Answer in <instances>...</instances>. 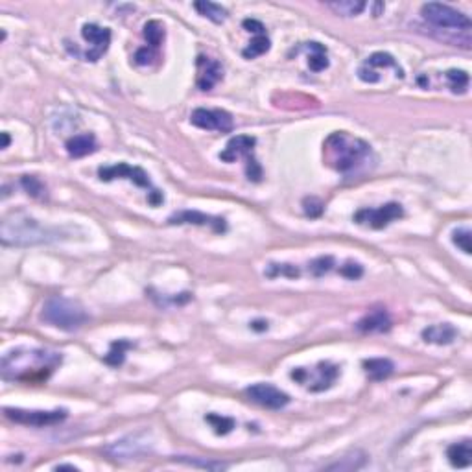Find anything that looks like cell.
I'll return each instance as SVG.
<instances>
[{
    "mask_svg": "<svg viewBox=\"0 0 472 472\" xmlns=\"http://www.w3.org/2000/svg\"><path fill=\"white\" fill-rule=\"evenodd\" d=\"M270 46H272V43H270L267 34L255 35V39L251 41L247 48H244L242 54H244L245 59H255V57H258V56H264V54L270 50Z\"/></svg>",
    "mask_w": 472,
    "mask_h": 472,
    "instance_id": "29",
    "label": "cell"
},
{
    "mask_svg": "<svg viewBox=\"0 0 472 472\" xmlns=\"http://www.w3.org/2000/svg\"><path fill=\"white\" fill-rule=\"evenodd\" d=\"M190 122L192 126L207 131H220V133H229L233 131L234 122L231 113L223 111V109H196L190 115Z\"/></svg>",
    "mask_w": 472,
    "mask_h": 472,
    "instance_id": "13",
    "label": "cell"
},
{
    "mask_svg": "<svg viewBox=\"0 0 472 472\" xmlns=\"http://www.w3.org/2000/svg\"><path fill=\"white\" fill-rule=\"evenodd\" d=\"M2 137H4V146H2V148H8V146H10V137H8V133H4Z\"/></svg>",
    "mask_w": 472,
    "mask_h": 472,
    "instance_id": "40",
    "label": "cell"
},
{
    "mask_svg": "<svg viewBox=\"0 0 472 472\" xmlns=\"http://www.w3.org/2000/svg\"><path fill=\"white\" fill-rule=\"evenodd\" d=\"M128 349H133V343L131 341H128V339H117V341H113L111 343V349H109V352L106 355V364H109V366L113 367H118L122 366L124 360H126V350Z\"/></svg>",
    "mask_w": 472,
    "mask_h": 472,
    "instance_id": "27",
    "label": "cell"
},
{
    "mask_svg": "<svg viewBox=\"0 0 472 472\" xmlns=\"http://www.w3.org/2000/svg\"><path fill=\"white\" fill-rule=\"evenodd\" d=\"M153 59H159V54H157L155 48H151V46H144V48H140V50H137V54H135V63H137V65H142V67L151 65Z\"/></svg>",
    "mask_w": 472,
    "mask_h": 472,
    "instance_id": "37",
    "label": "cell"
},
{
    "mask_svg": "<svg viewBox=\"0 0 472 472\" xmlns=\"http://www.w3.org/2000/svg\"><path fill=\"white\" fill-rule=\"evenodd\" d=\"M21 185H23L24 190H26L32 198H39V200L46 198V187L41 183L39 179L34 178V176H23Z\"/></svg>",
    "mask_w": 472,
    "mask_h": 472,
    "instance_id": "32",
    "label": "cell"
},
{
    "mask_svg": "<svg viewBox=\"0 0 472 472\" xmlns=\"http://www.w3.org/2000/svg\"><path fill=\"white\" fill-rule=\"evenodd\" d=\"M327 8H330L336 15H341V17H356L366 10L367 4L360 0H339V2H328Z\"/></svg>",
    "mask_w": 472,
    "mask_h": 472,
    "instance_id": "25",
    "label": "cell"
},
{
    "mask_svg": "<svg viewBox=\"0 0 472 472\" xmlns=\"http://www.w3.org/2000/svg\"><path fill=\"white\" fill-rule=\"evenodd\" d=\"M339 273H341L343 277L350 279V281H356V279H360L361 275H364V267H361L358 262L349 261L345 266L339 267Z\"/></svg>",
    "mask_w": 472,
    "mask_h": 472,
    "instance_id": "38",
    "label": "cell"
},
{
    "mask_svg": "<svg viewBox=\"0 0 472 472\" xmlns=\"http://www.w3.org/2000/svg\"><path fill=\"white\" fill-rule=\"evenodd\" d=\"M457 338V330H455L450 323H439V325H432L422 330V339L426 343L435 345H449Z\"/></svg>",
    "mask_w": 472,
    "mask_h": 472,
    "instance_id": "20",
    "label": "cell"
},
{
    "mask_svg": "<svg viewBox=\"0 0 472 472\" xmlns=\"http://www.w3.org/2000/svg\"><path fill=\"white\" fill-rule=\"evenodd\" d=\"M388 68H391L393 73H397L399 76L404 78V70L400 67L399 63L395 62V57L391 54H386V52H375L372 56H369L364 62L360 68H358V78L366 84H378L382 82V70L386 73Z\"/></svg>",
    "mask_w": 472,
    "mask_h": 472,
    "instance_id": "10",
    "label": "cell"
},
{
    "mask_svg": "<svg viewBox=\"0 0 472 472\" xmlns=\"http://www.w3.org/2000/svg\"><path fill=\"white\" fill-rule=\"evenodd\" d=\"M305 48L308 50V67H310V70L321 73V70L328 68L327 48L321 43L310 41V43H305Z\"/></svg>",
    "mask_w": 472,
    "mask_h": 472,
    "instance_id": "23",
    "label": "cell"
},
{
    "mask_svg": "<svg viewBox=\"0 0 472 472\" xmlns=\"http://www.w3.org/2000/svg\"><path fill=\"white\" fill-rule=\"evenodd\" d=\"M63 355L52 349L17 347L2 358V378L8 382L43 384L62 366Z\"/></svg>",
    "mask_w": 472,
    "mask_h": 472,
    "instance_id": "1",
    "label": "cell"
},
{
    "mask_svg": "<svg viewBox=\"0 0 472 472\" xmlns=\"http://www.w3.org/2000/svg\"><path fill=\"white\" fill-rule=\"evenodd\" d=\"M446 457H449L450 465L455 466V469H466L472 463L471 439L450 444L449 450H446Z\"/></svg>",
    "mask_w": 472,
    "mask_h": 472,
    "instance_id": "21",
    "label": "cell"
},
{
    "mask_svg": "<svg viewBox=\"0 0 472 472\" xmlns=\"http://www.w3.org/2000/svg\"><path fill=\"white\" fill-rule=\"evenodd\" d=\"M256 139L255 137H249V135H236L233 139L229 140L225 150L220 153V159L223 162H236L238 159H244L245 161V176L253 183H258L262 181V168L261 164L256 162V159L253 157V150H255Z\"/></svg>",
    "mask_w": 472,
    "mask_h": 472,
    "instance_id": "6",
    "label": "cell"
},
{
    "mask_svg": "<svg viewBox=\"0 0 472 472\" xmlns=\"http://www.w3.org/2000/svg\"><path fill=\"white\" fill-rule=\"evenodd\" d=\"M444 78H446L449 89L452 91L454 95H465L466 89H469V74H466L465 70L452 68V70H446Z\"/></svg>",
    "mask_w": 472,
    "mask_h": 472,
    "instance_id": "28",
    "label": "cell"
},
{
    "mask_svg": "<svg viewBox=\"0 0 472 472\" xmlns=\"http://www.w3.org/2000/svg\"><path fill=\"white\" fill-rule=\"evenodd\" d=\"M151 449V437L148 432H139L135 435L122 439L113 443L111 446H107L106 452L111 455L113 460H133L139 455L150 452Z\"/></svg>",
    "mask_w": 472,
    "mask_h": 472,
    "instance_id": "12",
    "label": "cell"
},
{
    "mask_svg": "<svg viewBox=\"0 0 472 472\" xmlns=\"http://www.w3.org/2000/svg\"><path fill=\"white\" fill-rule=\"evenodd\" d=\"M194 8H196V12L200 13V15H203V17L209 19V21H212V23L222 24L227 21V15H229L227 10L220 6V4L201 0V2H194Z\"/></svg>",
    "mask_w": 472,
    "mask_h": 472,
    "instance_id": "24",
    "label": "cell"
},
{
    "mask_svg": "<svg viewBox=\"0 0 472 472\" xmlns=\"http://www.w3.org/2000/svg\"><path fill=\"white\" fill-rule=\"evenodd\" d=\"M196 68H198V78H196V87L200 91L214 89L223 78L222 63L212 59L209 56H198L196 59Z\"/></svg>",
    "mask_w": 472,
    "mask_h": 472,
    "instance_id": "16",
    "label": "cell"
},
{
    "mask_svg": "<svg viewBox=\"0 0 472 472\" xmlns=\"http://www.w3.org/2000/svg\"><path fill=\"white\" fill-rule=\"evenodd\" d=\"M323 155L328 167L345 178L367 172L369 162H375L371 144L347 131H334L328 135L323 144Z\"/></svg>",
    "mask_w": 472,
    "mask_h": 472,
    "instance_id": "2",
    "label": "cell"
},
{
    "mask_svg": "<svg viewBox=\"0 0 472 472\" xmlns=\"http://www.w3.org/2000/svg\"><path fill=\"white\" fill-rule=\"evenodd\" d=\"M67 153L74 159H82V157H87L91 153H95L98 144H96V139L93 133H82V135H74L70 139L67 140Z\"/></svg>",
    "mask_w": 472,
    "mask_h": 472,
    "instance_id": "19",
    "label": "cell"
},
{
    "mask_svg": "<svg viewBox=\"0 0 472 472\" xmlns=\"http://www.w3.org/2000/svg\"><path fill=\"white\" fill-rule=\"evenodd\" d=\"M41 319L50 327H56L65 332H74L89 323V314L78 301L54 295L43 305Z\"/></svg>",
    "mask_w": 472,
    "mask_h": 472,
    "instance_id": "5",
    "label": "cell"
},
{
    "mask_svg": "<svg viewBox=\"0 0 472 472\" xmlns=\"http://www.w3.org/2000/svg\"><path fill=\"white\" fill-rule=\"evenodd\" d=\"M303 209H305L306 216L319 218L323 214V211H325V205H323V201L317 200V198H306V200L303 201Z\"/></svg>",
    "mask_w": 472,
    "mask_h": 472,
    "instance_id": "36",
    "label": "cell"
},
{
    "mask_svg": "<svg viewBox=\"0 0 472 472\" xmlns=\"http://www.w3.org/2000/svg\"><path fill=\"white\" fill-rule=\"evenodd\" d=\"M168 223L172 225H183V223H190V225H203V227H211L214 233H225L227 231V223L223 218L209 216L203 212L198 211H181L176 212L170 216Z\"/></svg>",
    "mask_w": 472,
    "mask_h": 472,
    "instance_id": "17",
    "label": "cell"
},
{
    "mask_svg": "<svg viewBox=\"0 0 472 472\" xmlns=\"http://www.w3.org/2000/svg\"><path fill=\"white\" fill-rule=\"evenodd\" d=\"M404 216V209L399 203H386V205L378 207V209H360L355 214V220L358 225L371 229H384L388 227L389 223H393L395 220H400Z\"/></svg>",
    "mask_w": 472,
    "mask_h": 472,
    "instance_id": "9",
    "label": "cell"
},
{
    "mask_svg": "<svg viewBox=\"0 0 472 472\" xmlns=\"http://www.w3.org/2000/svg\"><path fill=\"white\" fill-rule=\"evenodd\" d=\"M364 369L371 380L380 382V380H386L393 375L395 366L393 361L388 360V358H371V360L364 361Z\"/></svg>",
    "mask_w": 472,
    "mask_h": 472,
    "instance_id": "22",
    "label": "cell"
},
{
    "mask_svg": "<svg viewBox=\"0 0 472 472\" xmlns=\"http://www.w3.org/2000/svg\"><path fill=\"white\" fill-rule=\"evenodd\" d=\"M332 256H317L316 261H312L310 264H308V272H310L314 277H323V275H327V273L332 270Z\"/></svg>",
    "mask_w": 472,
    "mask_h": 472,
    "instance_id": "33",
    "label": "cell"
},
{
    "mask_svg": "<svg viewBox=\"0 0 472 472\" xmlns=\"http://www.w3.org/2000/svg\"><path fill=\"white\" fill-rule=\"evenodd\" d=\"M421 15L437 32H444L441 41L466 48V50L471 48L472 23L465 13L457 12L441 2H428V4H422Z\"/></svg>",
    "mask_w": 472,
    "mask_h": 472,
    "instance_id": "3",
    "label": "cell"
},
{
    "mask_svg": "<svg viewBox=\"0 0 472 472\" xmlns=\"http://www.w3.org/2000/svg\"><path fill=\"white\" fill-rule=\"evenodd\" d=\"M242 26H244V30H247L249 34H255V35L266 34V26H264L261 21H256V19H245L244 23H242Z\"/></svg>",
    "mask_w": 472,
    "mask_h": 472,
    "instance_id": "39",
    "label": "cell"
},
{
    "mask_svg": "<svg viewBox=\"0 0 472 472\" xmlns=\"http://www.w3.org/2000/svg\"><path fill=\"white\" fill-rule=\"evenodd\" d=\"M356 328L364 334L388 332L391 328V317L386 312V308H377V310H371L367 316L361 317L360 321L356 323Z\"/></svg>",
    "mask_w": 472,
    "mask_h": 472,
    "instance_id": "18",
    "label": "cell"
},
{
    "mask_svg": "<svg viewBox=\"0 0 472 472\" xmlns=\"http://www.w3.org/2000/svg\"><path fill=\"white\" fill-rule=\"evenodd\" d=\"M59 238V231L41 225L37 220L26 216L23 212H12L2 220L0 240L4 245L12 247H30V245L48 244Z\"/></svg>",
    "mask_w": 472,
    "mask_h": 472,
    "instance_id": "4",
    "label": "cell"
},
{
    "mask_svg": "<svg viewBox=\"0 0 472 472\" xmlns=\"http://www.w3.org/2000/svg\"><path fill=\"white\" fill-rule=\"evenodd\" d=\"M205 421L209 422L212 428H214V432H216L218 435H227L229 432H233V428H234L233 419H229V417L216 415V413H211V415H207Z\"/></svg>",
    "mask_w": 472,
    "mask_h": 472,
    "instance_id": "31",
    "label": "cell"
},
{
    "mask_svg": "<svg viewBox=\"0 0 472 472\" xmlns=\"http://www.w3.org/2000/svg\"><path fill=\"white\" fill-rule=\"evenodd\" d=\"M452 242H454L457 247H460L465 255H471L472 253V245H471V231L469 229H457L452 234Z\"/></svg>",
    "mask_w": 472,
    "mask_h": 472,
    "instance_id": "34",
    "label": "cell"
},
{
    "mask_svg": "<svg viewBox=\"0 0 472 472\" xmlns=\"http://www.w3.org/2000/svg\"><path fill=\"white\" fill-rule=\"evenodd\" d=\"M4 415L10 421L24 424V426L34 428H45V426H56L59 422L67 419V410H23V408H4Z\"/></svg>",
    "mask_w": 472,
    "mask_h": 472,
    "instance_id": "8",
    "label": "cell"
},
{
    "mask_svg": "<svg viewBox=\"0 0 472 472\" xmlns=\"http://www.w3.org/2000/svg\"><path fill=\"white\" fill-rule=\"evenodd\" d=\"M82 37L91 45V48L84 54L85 62H98L107 52L111 45V30L102 28L98 24L89 23L82 26Z\"/></svg>",
    "mask_w": 472,
    "mask_h": 472,
    "instance_id": "15",
    "label": "cell"
},
{
    "mask_svg": "<svg viewBox=\"0 0 472 472\" xmlns=\"http://www.w3.org/2000/svg\"><path fill=\"white\" fill-rule=\"evenodd\" d=\"M292 380L306 388L312 393H321L334 386V382L339 377V367L330 364V361H319L316 367L306 369V367H297L290 372Z\"/></svg>",
    "mask_w": 472,
    "mask_h": 472,
    "instance_id": "7",
    "label": "cell"
},
{
    "mask_svg": "<svg viewBox=\"0 0 472 472\" xmlns=\"http://www.w3.org/2000/svg\"><path fill=\"white\" fill-rule=\"evenodd\" d=\"M366 457L367 455L364 454V452L355 450V452H350L349 455H343V457H341L339 461H336V463L327 465V471H356V469L364 466Z\"/></svg>",
    "mask_w": 472,
    "mask_h": 472,
    "instance_id": "26",
    "label": "cell"
},
{
    "mask_svg": "<svg viewBox=\"0 0 472 472\" xmlns=\"http://www.w3.org/2000/svg\"><path fill=\"white\" fill-rule=\"evenodd\" d=\"M245 397L267 410H281L290 402V397L272 384H253L245 388Z\"/></svg>",
    "mask_w": 472,
    "mask_h": 472,
    "instance_id": "14",
    "label": "cell"
},
{
    "mask_svg": "<svg viewBox=\"0 0 472 472\" xmlns=\"http://www.w3.org/2000/svg\"><path fill=\"white\" fill-rule=\"evenodd\" d=\"M98 178L102 181H115V179H128L131 183H135L140 189L146 190H155L151 187L150 176L139 167H131L128 162H118V164H111V167H100L98 168Z\"/></svg>",
    "mask_w": 472,
    "mask_h": 472,
    "instance_id": "11",
    "label": "cell"
},
{
    "mask_svg": "<svg viewBox=\"0 0 472 472\" xmlns=\"http://www.w3.org/2000/svg\"><path fill=\"white\" fill-rule=\"evenodd\" d=\"M144 37L148 41V46L151 48H159L164 41V26L159 21H150L144 24Z\"/></svg>",
    "mask_w": 472,
    "mask_h": 472,
    "instance_id": "30",
    "label": "cell"
},
{
    "mask_svg": "<svg viewBox=\"0 0 472 472\" xmlns=\"http://www.w3.org/2000/svg\"><path fill=\"white\" fill-rule=\"evenodd\" d=\"M267 277H277V275H283V277H299V270L292 264H270L266 272Z\"/></svg>",
    "mask_w": 472,
    "mask_h": 472,
    "instance_id": "35",
    "label": "cell"
}]
</instances>
